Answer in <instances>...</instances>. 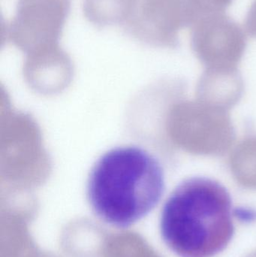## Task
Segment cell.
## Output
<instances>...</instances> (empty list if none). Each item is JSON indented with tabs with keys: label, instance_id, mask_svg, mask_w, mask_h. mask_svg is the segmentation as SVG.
Here are the masks:
<instances>
[{
	"label": "cell",
	"instance_id": "cell-1",
	"mask_svg": "<svg viewBox=\"0 0 256 257\" xmlns=\"http://www.w3.org/2000/svg\"><path fill=\"white\" fill-rule=\"evenodd\" d=\"M165 190L159 160L135 145L117 147L101 156L87 179V196L95 214L105 223L126 228L158 205Z\"/></svg>",
	"mask_w": 256,
	"mask_h": 257
},
{
	"label": "cell",
	"instance_id": "cell-2",
	"mask_svg": "<svg viewBox=\"0 0 256 257\" xmlns=\"http://www.w3.org/2000/svg\"><path fill=\"white\" fill-rule=\"evenodd\" d=\"M232 201L220 183L195 177L180 183L162 208L160 231L180 257H213L234 235Z\"/></svg>",
	"mask_w": 256,
	"mask_h": 257
},
{
	"label": "cell",
	"instance_id": "cell-3",
	"mask_svg": "<svg viewBox=\"0 0 256 257\" xmlns=\"http://www.w3.org/2000/svg\"><path fill=\"white\" fill-rule=\"evenodd\" d=\"M70 6L71 0H18L15 15L2 33L25 48L56 43Z\"/></svg>",
	"mask_w": 256,
	"mask_h": 257
},
{
	"label": "cell",
	"instance_id": "cell-4",
	"mask_svg": "<svg viewBox=\"0 0 256 257\" xmlns=\"http://www.w3.org/2000/svg\"><path fill=\"white\" fill-rule=\"evenodd\" d=\"M192 49L200 60L216 66H229L241 58L246 46L243 29L225 13L200 19L191 31Z\"/></svg>",
	"mask_w": 256,
	"mask_h": 257
},
{
	"label": "cell",
	"instance_id": "cell-5",
	"mask_svg": "<svg viewBox=\"0 0 256 257\" xmlns=\"http://www.w3.org/2000/svg\"><path fill=\"white\" fill-rule=\"evenodd\" d=\"M123 28L134 37L160 46H175L178 33L186 28L179 0H132Z\"/></svg>",
	"mask_w": 256,
	"mask_h": 257
},
{
	"label": "cell",
	"instance_id": "cell-6",
	"mask_svg": "<svg viewBox=\"0 0 256 257\" xmlns=\"http://www.w3.org/2000/svg\"><path fill=\"white\" fill-rule=\"evenodd\" d=\"M132 3V0H85L84 16L99 28L123 27L130 13Z\"/></svg>",
	"mask_w": 256,
	"mask_h": 257
},
{
	"label": "cell",
	"instance_id": "cell-7",
	"mask_svg": "<svg viewBox=\"0 0 256 257\" xmlns=\"http://www.w3.org/2000/svg\"><path fill=\"white\" fill-rule=\"evenodd\" d=\"M207 13H225L233 0H201Z\"/></svg>",
	"mask_w": 256,
	"mask_h": 257
},
{
	"label": "cell",
	"instance_id": "cell-8",
	"mask_svg": "<svg viewBox=\"0 0 256 257\" xmlns=\"http://www.w3.org/2000/svg\"><path fill=\"white\" fill-rule=\"evenodd\" d=\"M246 32L252 37L256 38V0H254L249 7L245 20Z\"/></svg>",
	"mask_w": 256,
	"mask_h": 257
}]
</instances>
